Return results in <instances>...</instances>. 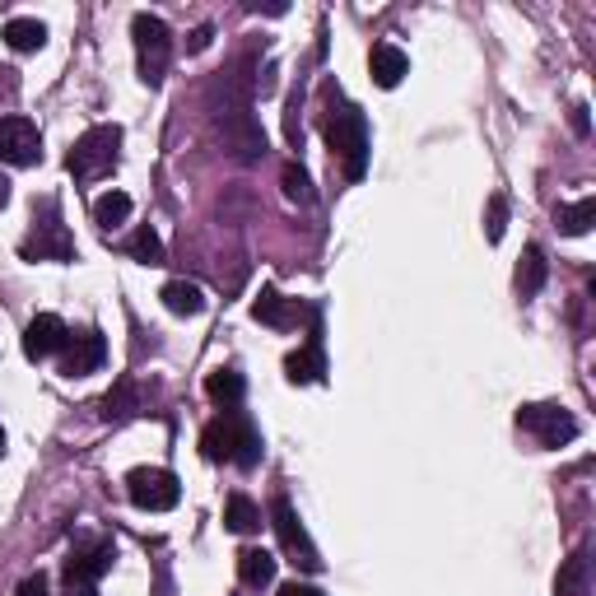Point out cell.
I'll list each match as a JSON object with an SVG mask.
<instances>
[{
  "mask_svg": "<svg viewBox=\"0 0 596 596\" xmlns=\"http://www.w3.org/2000/svg\"><path fill=\"white\" fill-rule=\"evenodd\" d=\"M201 452H205V461H233V466L252 471L261 461V434L243 410H224V415H215V420L205 424Z\"/></svg>",
  "mask_w": 596,
  "mask_h": 596,
  "instance_id": "cell-1",
  "label": "cell"
},
{
  "mask_svg": "<svg viewBox=\"0 0 596 596\" xmlns=\"http://www.w3.org/2000/svg\"><path fill=\"white\" fill-rule=\"evenodd\" d=\"M326 145H331V159L340 163V173L350 182L368 173V117L354 103H340V108L326 112Z\"/></svg>",
  "mask_w": 596,
  "mask_h": 596,
  "instance_id": "cell-2",
  "label": "cell"
},
{
  "mask_svg": "<svg viewBox=\"0 0 596 596\" xmlns=\"http://www.w3.org/2000/svg\"><path fill=\"white\" fill-rule=\"evenodd\" d=\"M117 159H122V126H89L80 140H75V149H70V177L75 182H94V177L112 173L117 168Z\"/></svg>",
  "mask_w": 596,
  "mask_h": 596,
  "instance_id": "cell-3",
  "label": "cell"
},
{
  "mask_svg": "<svg viewBox=\"0 0 596 596\" xmlns=\"http://www.w3.org/2000/svg\"><path fill=\"white\" fill-rule=\"evenodd\" d=\"M131 38H136L140 80L149 89H159L163 75H168V61H173V33H168V24H163L159 14H136L131 19Z\"/></svg>",
  "mask_w": 596,
  "mask_h": 596,
  "instance_id": "cell-4",
  "label": "cell"
},
{
  "mask_svg": "<svg viewBox=\"0 0 596 596\" xmlns=\"http://www.w3.org/2000/svg\"><path fill=\"white\" fill-rule=\"evenodd\" d=\"M219 126V140H224V149H229L233 163H261L266 159V131H261V122L252 117V108H224L215 117Z\"/></svg>",
  "mask_w": 596,
  "mask_h": 596,
  "instance_id": "cell-5",
  "label": "cell"
},
{
  "mask_svg": "<svg viewBox=\"0 0 596 596\" xmlns=\"http://www.w3.org/2000/svg\"><path fill=\"white\" fill-rule=\"evenodd\" d=\"M271 527H275V536H280V550L294 559L298 569H308V573L322 569V555H317V545H312L303 517L294 513V503H289L285 494H275L271 499Z\"/></svg>",
  "mask_w": 596,
  "mask_h": 596,
  "instance_id": "cell-6",
  "label": "cell"
},
{
  "mask_svg": "<svg viewBox=\"0 0 596 596\" xmlns=\"http://www.w3.org/2000/svg\"><path fill=\"white\" fill-rule=\"evenodd\" d=\"M126 494H131V503L145 508V513H168V508H177V499H182V485H177V475L163 471V466H136V471L126 475Z\"/></svg>",
  "mask_w": 596,
  "mask_h": 596,
  "instance_id": "cell-7",
  "label": "cell"
},
{
  "mask_svg": "<svg viewBox=\"0 0 596 596\" xmlns=\"http://www.w3.org/2000/svg\"><path fill=\"white\" fill-rule=\"evenodd\" d=\"M517 429H527L541 447H564L578 438V420L564 406H522L517 410Z\"/></svg>",
  "mask_w": 596,
  "mask_h": 596,
  "instance_id": "cell-8",
  "label": "cell"
},
{
  "mask_svg": "<svg viewBox=\"0 0 596 596\" xmlns=\"http://www.w3.org/2000/svg\"><path fill=\"white\" fill-rule=\"evenodd\" d=\"M0 159L14 163V168H33L42 159V136L38 126L28 122V117H0Z\"/></svg>",
  "mask_w": 596,
  "mask_h": 596,
  "instance_id": "cell-9",
  "label": "cell"
},
{
  "mask_svg": "<svg viewBox=\"0 0 596 596\" xmlns=\"http://www.w3.org/2000/svg\"><path fill=\"white\" fill-rule=\"evenodd\" d=\"M103 359H108V340H103V331H80V336L66 340L61 373H66V378H89V373L103 368Z\"/></svg>",
  "mask_w": 596,
  "mask_h": 596,
  "instance_id": "cell-10",
  "label": "cell"
},
{
  "mask_svg": "<svg viewBox=\"0 0 596 596\" xmlns=\"http://www.w3.org/2000/svg\"><path fill=\"white\" fill-rule=\"evenodd\" d=\"M112 559H117V545L94 541V545H80V550L61 564V573H66V583H94V578H103V573L112 569Z\"/></svg>",
  "mask_w": 596,
  "mask_h": 596,
  "instance_id": "cell-11",
  "label": "cell"
},
{
  "mask_svg": "<svg viewBox=\"0 0 596 596\" xmlns=\"http://www.w3.org/2000/svg\"><path fill=\"white\" fill-rule=\"evenodd\" d=\"M66 340H70L66 322H61L56 312H38V317L28 322V331H24V354L28 359H47V354L66 350Z\"/></svg>",
  "mask_w": 596,
  "mask_h": 596,
  "instance_id": "cell-12",
  "label": "cell"
},
{
  "mask_svg": "<svg viewBox=\"0 0 596 596\" xmlns=\"http://www.w3.org/2000/svg\"><path fill=\"white\" fill-rule=\"evenodd\" d=\"M368 70H373V80L378 89H396V84L410 75V56L396 47V42H378L373 56H368Z\"/></svg>",
  "mask_w": 596,
  "mask_h": 596,
  "instance_id": "cell-13",
  "label": "cell"
},
{
  "mask_svg": "<svg viewBox=\"0 0 596 596\" xmlns=\"http://www.w3.org/2000/svg\"><path fill=\"white\" fill-rule=\"evenodd\" d=\"M24 257L28 261H70L75 257V243H70V233L52 219V224H42V238L33 233L24 243Z\"/></svg>",
  "mask_w": 596,
  "mask_h": 596,
  "instance_id": "cell-14",
  "label": "cell"
},
{
  "mask_svg": "<svg viewBox=\"0 0 596 596\" xmlns=\"http://www.w3.org/2000/svg\"><path fill=\"white\" fill-rule=\"evenodd\" d=\"M252 317H257L261 326H275V331H285V326H294L298 322V312H294V303H289L280 289H261L257 294V303H252Z\"/></svg>",
  "mask_w": 596,
  "mask_h": 596,
  "instance_id": "cell-15",
  "label": "cell"
},
{
  "mask_svg": "<svg viewBox=\"0 0 596 596\" xmlns=\"http://www.w3.org/2000/svg\"><path fill=\"white\" fill-rule=\"evenodd\" d=\"M275 564L280 559L271 555V550H257V545H247L243 555H238V578H243V587H271L275 583Z\"/></svg>",
  "mask_w": 596,
  "mask_h": 596,
  "instance_id": "cell-16",
  "label": "cell"
},
{
  "mask_svg": "<svg viewBox=\"0 0 596 596\" xmlns=\"http://www.w3.org/2000/svg\"><path fill=\"white\" fill-rule=\"evenodd\" d=\"M545 275H550V266H545V252L536 243L531 247H522V261H517V294L522 298H536L545 289Z\"/></svg>",
  "mask_w": 596,
  "mask_h": 596,
  "instance_id": "cell-17",
  "label": "cell"
},
{
  "mask_svg": "<svg viewBox=\"0 0 596 596\" xmlns=\"http://www.w3.org/2000/svg\"><path fill=\"white\" fill-rule=\"evenodd\" d=\"M159 298H163V308L177 312V317H196V312H205V294H201V285H191V280H168Z\"/></svg>",
  "mask_w": 596,
  "mask_h": 596,
  "instance_id": "cell-18",
  "label": "cell"
},
{
  "mask_svg": "<svg viewBox=\"0 0 596 596\" xmlns=\"http://www.w3.org/2000/svg\"><path fill=\"white\" fill-rule=\"evenodd\" d=\"M243 392H247V382H243V373H233V368H215V373L205 378V396H210L215 406H224V410L238 406Z\"/></svg>",
  "mask_w": 596,
  "mask_h": 596,
  "instance_id": "cell-19",
  "label": "cell"
},
{
  "mask_svg": "<svg viewBox=\"0 0 596 596\" xmlns=\"http://www.w3.org/2000/svg\"><path fill=\"white\" fill-rule=\"evenodd\" d=\"M224 527L238 531V536H252V531H261V508L247 494H229V503H224Z\"/></svg>",
  "mask_w": 596,
  "mask_h": 596,
  "instance_id": "cell-20",
  "label": "cell"
},
{
  "mask_svg": "<svg viewBox=\"0 0 596 596\" xmlns=\"http://www.w3.org/2000/svg\"><path fill=\"white\" fill-rule=\"evenodd\" d=\"M555 224H559V233H569V238H583V233L596 224V201H592V196H583V201H573V205H559V210H555Z\"/></svg>",
  "mask_w": 596,
  "mask_h": 596,
  "instance_id": "cell-21",
  "label": "cell"
},
{
  "mask_svg": "<svg viewBox=\"0 0 596 596\" xmlns=\"http://www.w3.org/2000/svg\"><path fill=\"white\" fill-rule=\"evenodd\" d=\"M285 378L294 382V387H308V382L322 378V350L317 345H303V350H294L285 359Z\"/></svg>",
  "mask_w": 596,
  "mask_h": 596,
  "instance_id": "cell-22",
  "label": "cell"
},
{
  "mask_svg": "<svg viewBox=\"0 0 596 596\" xmlns=\"http://www.w3.org/2000/svg\"><path fill=\"white\" fill-rule=\"evenodd\" d=\"M5 42H10V52H38L42 42H47V24H38V19H10L5 24Z\"/></svg>",
  "mask_w": 596,
  "mask_h": 596,
  "instance_id": "cell-23",
  "label": "cell"
},
{
  "mask_svg": "<svg viewBox=\"0 0 596 596\" xmlns=\"http://www.w3.org/2000/svg\"><path fill=\"white\" fill-rule=\"evenodd\" d=\"M131 219V196L126 191H103L94 201V224L98 229H117V224H126Z\"/></svg>",
  "mask_w": 596,
  "mask_h": 596,
  "instance_id": "cell-24",
  "label": "cell"
},
{
  "mask_svg": "<svg viewBox=\"0 0 596 596\" xmlns=\"http://www.w3.org/2000/svg\"><path fill=\"white\" fill-rule=\"evenodd\" d=\"M136 406H140V401H136V387H131V378H122L108 396H103V420H108V424L131 420V415H136Z\"/></svg>",
  "mask_w": 596,
  "mask_h": 596,
  "instance_id": "cell-25",
  "label": "cell"
},
{
  "mask_svg": "<svg viewBox=\"0 0 596 596\" xmlns=\"http://www.w3.org/2000/svg\"><path fill=\"white\" fill-rule=\"evenodd\" d=\"M126 252H131V257L140 261V266H163V238L154 229H149V224H140L136 233H131V243H126Z\"/></svg>",
  "mask_w": 596,
  "mask_h": 596,
  "instance_id": "cell-26",
  "label": "cell"
},
{
  "mask_svg": "<svg viewBox=\"0 0 596 596\" xmlns=\"http://www.w3.org/2000/svg\"><path fill=\"white\" fill-rule=\"evenodd\" d=\"M555 596H587V555L564 559V569L555 573Z\"/></svg>",
  "mask_w": 596,
  "mask_h": 596,
  "instance_id": "cell-27",
  "label": "cell"
},
{
  "mask_svg": "<svg viewBox=\"0 0 596 596\" xmlns=\"http://www.w3.org/2000/svg\"><path fill=\"white\" fill-rule=\"evenodd\" d=\"M280 187H285V196H289L294 205H312V201H317V191H312V177L303 173L298 163H285V168H280Z\"/></svg>",
  "mask_w": 596,
  "mask_h": 596,
  "instance_id": "cell-28",
  "label": "cell"
},
{
  "mask_svg": "<svg viewBox=\"0 0 596 596\" xmlns=\"http://www.w3.org/2000/svg\"><path fill=\"white\" fill-rule=\"evenodd\" d=\"M503 233H508V196L494 191V196H489V210H485V238L489 243H503Z\"/></svg>",
  "mask_w": 596,
  "mask_h": 596,
  "instance_id": "cell-29",
  "label": "cell"
},
{
  "mask_svg": "<svg viewBox=\"0 0 596 596\" xmlns=\"http://www.w3.org/2000/svg\"><path fill=\"white\" fill-rule=\"evenodd\" d=\"M285 136H289V145H303V126H298V94L289 98V112H285Z\"/></svg>",
  "mask_w": 596,
  "mask_h": 596,
  "instance_id": "cell-30",
  "label": "cell"
},
{
  "mask_svg": "<svg viewBox=\"0 0 596 596\" xmlns=\"http://www.w3.org/2000/svg\"><path fill=\"white\" fill-rule=\"evenodd\" d=\"M19 596H47V578H42V573L24 578V583H19Z\"/></svg>",
  "mask_w": 596,
  "mask_h": 596,
  "instance_id": "cell-31",
  "label": "cell"
},
{
  "mask_svg": "<svg viewBox=\"0 0 596 596\" xmlns=\"http://www.w3.org/2000/svg\"><path fill=\"white\" fill-rule=\"evenodd\" d=\"M191 52H205V47H210V24H201L196 28V33H191V42H187Z\"/></svg>",
  "mask_w": 596,
  "mask_h": 596,
  "instance_id": "cell-32",
  "label": "cell"
},
{
  "mask_svg": "<svg viewBox=\"0 0 596 596\" xmlns=\"http://www.w3.org/2000/svg\"><path fill=\"white\" fill-rule=\"evenodd\" d=\"M280 596H322V592L308 587V583H285V587H280Z\"/></svg>",
  "mask_w": 596,
  "mask_h": 596,
  "instance_id": "cell-33",
  "label": "cell"
},
{
  "mask_svg": "<svg viewBox=\"0 0 596 596\" xmlns=\"http://www.w3.org/2000/svg\"><path fill=\"white\" fill-rule=\"evenodd\" d=\"M573 131H578V136H587V108H583V103L573 108Z\"/></svg>",
  "mask_w": 596,
  "mask_h": 596,
  "instance_id": "cell-34",
  "label": "cell"
},
{
  "mask_svg": "<svg viewBox=\"0 0 596 596\" xmlns=\"http://www.w3.org/2000/svg\"><path fill=\"white\" fill-rule=\"evenodd\" d=\"M66 596H98V592H94V583H70Z\"/></svg>",
  "mask_w": 596,
  "mask_h": 596,
  "instance_id": "cell-35",
  "label": "cell"
},
{
  "mask_svg": "<svg viewBox=\"0 0 596 596\" xmlns=\"http://www.w3.org/2000/svg\"><path fill=\"white\" fill-rule=\"evenodd\" d=\"M0 205H10V177H0Z\"/></svg>",
  "mask_w": 596,
  "mask_h": 596,
  "instance_id": "cell-36",
  "label": "cell"
},
{
  "mask_svg": "<svg viewBox=\"0 0 596 596\" xmlns=\"http://www.w3.org/2000/svg\"><path fill=\"white\" fill-rule=\"evenodd\" d=\"M0 457H5V429H0Z\"/></svg>",
  "mask_w": 596,
  "mask_h": 596,
  "instance_id": "cell-37",
  "label": "cell"
}]
</instances>
